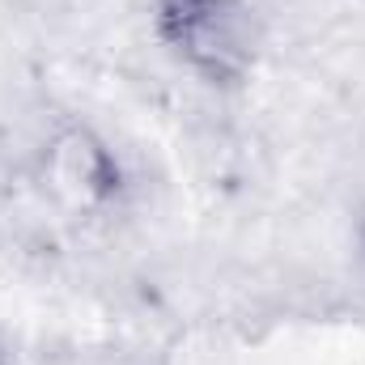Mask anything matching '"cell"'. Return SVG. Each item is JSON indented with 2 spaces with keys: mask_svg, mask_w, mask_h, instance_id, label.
I'll list each match as a JSON object with an SVG mask.
<instances>
[{
  "mask_svg": "<svg viewBox=\"0 0 365 365\" xmlns=\"http://www.w3.org/2000/svg\"><path fill=\"white\" fill-rule=\"evenodd\" d=\"M166 30L182 56L212 73H238L255 51V26L242 0H166Z\"/></svg>",
  "mask_w": 365,
  "mask_h": 365,
  "instance_id": "cell-1",
  "label": "cell"
}]
</instances>
